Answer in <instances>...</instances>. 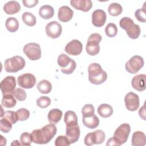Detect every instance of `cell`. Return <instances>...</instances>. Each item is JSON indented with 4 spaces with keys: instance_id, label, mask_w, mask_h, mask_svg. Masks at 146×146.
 Returning <instances> with one entry per match:
<instances>
[{
    "instance_id": "obj_32",
    "label": "cell",
    "mask_w": 146,
    "mask_h": 146,
    "mask_svg": "<svg viewBox=\"0 0 146 146\" xmlns=\"http://www.w3.org/2000/svg\"><path fill=\"white\" fill-rule=\"evenodd\" d=\"M2 118H4L8 120L13 124H15L17 122V121H18L16 112L13 111H5L3 113Z\"/></svg>"
},
{
    "instance_id": "obj_46",
    "label": "cell",
    "mask_w": 146,
    "mask_h": 146,
    "mask_svg": "<svg viewBox=\"0 0 146 146\" xmlns=\"http://www.w3.org/2000/svg\"><path fill=\"white\" fill-rule=\"evenodd\" d=\"M139 116L143 120H145V104L140 108L139 111Z\"/></svg>"
},
{
    "instance_id": "obj_42",
    "label": "cell",
    "mask_w": 146,
    "mask_h": 146,
    "mask_svg": "<svg viewBox=\"0 0 146 146\" xmlns=\"http://www.w3.org/2000/svg\"><path fill=\"white\" fill-rule=\"evenodd\" d=\"M135 16L136 18L141 22H146V14L145 9H139L135 13Z\"/></svg>"
},
{
    "instance_id": "obj_37",
    "label": "cell",
    "mask_w": 146,
    "mask_h": 146,
    "mask_svg": "<svg viewBox=\"0 0 146 146\" xmlns=\"http://www.w3.org/2000/svg\"><path fill=\"white\" fill-rule=\"evenodd\" d=\"M13 124L8 120L2 118L0 120V130L3 133H8L12 128Z\"/></svg>"
},
{
    "instance_id": "obj_31",
    "label": "cell",
    "mask_w": 146,
    "mask_h": 146,
    "mask_svg": "<svg viewBox=\"0 0 146 146\" xmlns=\"http://www.w3.org/2000/svg\"><path fill=\"white\" fill-rule=\"evenodd\" d=\"M72 59L64 54H61L58 58V64L61 68L67 67L72 61Z\"/></svg>"
},
{
    "instance_id": "obj_21",
    "label": "cell",
    "mask_w": 146,
    "mask_h": 146,
    "mask_svg": "<svg viewBox=\"0 0 146 146\" xmlns=\"http://www.w3.org/2000/svg\"><path fill=\"white\" fill-rule=\"evenodd\" d=\"M62 115L63 112L61 110L58 108H53L48 112L47 115L48 120L50 123L56 124L60 120Z\"/></svg>"
},
{
    "instance_id": "obj_19",
    "label": "cell",
    "mask_w": 146,
    "mask_h": 146,
    "mask_svg": "<svg viewBox=\"0 0 146 146\" xmlns=\"http://www.w3.org/2000/svg\"><path fill=\"white\" fill-rule=\"evenodd\" d=\"M21 10L20 4L16 1H10L6 3L3 6V10L9 15H13L17 13Z\"/></svg>"
},
{
    "instance_id": "obj_12",
    "label": "cell",
    "mask_w": 146,
    "mask_h": 146,
    "mask_svg": "<svg viewBox=\"0 0 146 146\" xmlns=\"http://www.w3.org/2000/svg\"><path fill=\"white\" fill-rule=\"evenodd\" d=\"M16 87L15 78L13 76H7L0 83L1 90L3 94H11Z\"/></svg>"
},
{
    "instance_id": "obj_4",
    "label": "cell",
    "mask_w": 146,
    "mask_h": 146,
    "mask_svg": "<svg viewBox=\"0 0 146 146\" xmlns=\"http://www.w3.org/2000/svg\"><path fill=\"white\" fill-rule=\"evenodd\" d=\"M26 62L21 56L16 55L6 59L3 64L5 71L7 72H17L24 68Z\"/></svg>"
},
{
    "instance_id": "obj_3",
    "label": "cell",
    "mask_w": 146,
    "mask_h": 146,
    "mask_svg": "<svg viewBox=\"0 0 146 146\" xmlns=\"http://www.w3.org/2000/svg\"><path fill=\"white\" fill-rule=\"evenodd\" d=\"M121 29L126 31L128 36L131 39H137L141 33L140 27L138 25L135 24L133 21L129 17H123L119 22Z\"/></svg>"
},
{
    "instance_id": "obj_5",
    "label": "cell",
    "mask_w": 146,
    "mask_h": 146,
    "mask_svg": "<svg viewBox=\"0 0 146 146\" xmlns=\"http://www.w3.org/2000/svg\"><path fill=\"white\" fill-rule=\"evenodd\" d=\"M102 39V36L98 33H93L87 39L86 50L88 54L91 56L97 55L100 51L99 43Z\"/></svg>"
},
{
    "instance_id": "obj_10",
    "label": "cell",
    "mask_w": 146,
    "mask_h": 146,
    "mask_svg": "<svg viewBox=\"0 0 146 146\" xmlns=\"http://www.w3.org/2000/svg\"><path fill=\"white\" fill-rule=\"evenodd\" d=\"M17 82L18 85L24 88L29 89L33 88L36 83L35 76L30 73H26L18 77Z\"/></svg>"
},
{
    "instance_id": "obj_24",
    "label": "cell",
    "mask_w": 146,
    "mask_h": 146,
    "mask_svg": "<svg viewBox=\"0 0 146 146\" xmlns=\"http://www.w3.org/2000/svg\"><path fill=\"white\" fill-rule=\"evenodd\" d=\"M98 113L101 117L107 118L112 115L113 108L108 104H102L98 108Z\"/></svg>"
},
{
    "instance_id": "obj_44",
    "label": "cell",
    "mask_w": 146,
    "mask_h": 146,
    "mask_svg": "<svg viewBox=\"0 0 146 146\" xmlns=\"http://www.w3.org/2000/svg\"><path fill=\"white\" fill-rule=\"evenodd\" d=\"M76 62L74 60L72 59L71 63L67 67L64 68H61V71L64 74H67V75L71 74L74 71V70L76 68Z\"/></svg>"
},
{
    "instance_id": "obj_6",
    "label": "cell",
    "mask_w": 146,
    "mask_h": 146,
    "mask_svg": "<svg viewBox=\"0 0 146 146\" xmlns=\"http://www.w3.org/2000/svg\"><path fill=\"white\" fill-rule=\"evenodd\" d=\"M130 131L131 127L128 123H123L117 128L114 132L113 138L117 145H121L127 141Z\"/></svg>"
},
{
    "instance_id": "obj_9",
    "label": "cell",
    "mask_w": 146,
    "mask_h": 146,
    "mask_svg": "<svg viewBox=\"0 0 146 146\" xmlns=\"http://www.w3.org/2000/svg\"><path fill=\"white\" fill-rule=\"evenodd\" d=\"M124 103L126 108L130 111H136L139 107V97L134 92L127 93L124 98Z\"/></svg>"
},
{
    "instance_id": "obj_30",
    "label": "cell",
    "mask_w": 146,
    "mask_h": 146,
    "mask_svg": "<svg viewBox=\"0 0 146 146\" xmlns=\"http://www.w3.org/2000/svg\"><path fill=\"white\" fill-rule=\"evenodd\" d=\"M22 19L25 24L29 26H33L36 24V17L30 12H25L22 15Z\"/></svg>"
},
{
    "instance_id": "obj_43",
    "label": "cell",
    "mask_w": 146,
    "mask_h": 146,
    "mask_svg": "<svg viewBox=\"0 0 146 146\" xmlns=\"http://www.w3.org/2000/svg\"><path fill=\"white\" fill-rule=\"evenodd\" d=\"M84 144L87 146H91L94 144H95V139L94 132L88 133L84 137Z\"/></svg>"
},
{
    "instance_id": "obj_34",
    "label": "cell",
    "mask_w": 146,
    "mask_h": 146,
    "mask_svg": "<svg viewBox=\"0 0 146 146\" xmlns=\"http://www.w3.org/2000/svg\"><path fill=\"white\" fill-rule=\"evenodd\" d=\"M11 94L13 95L17 100L20 102L25 100L27 97L26 91L21 88H16L13 91Z\"/></svg>"
},
{
    "instance_id": "obj_27",
    "label": "cell",
    "mask_w": 146,
    "mask_h": 146,
    "mask_svg": "<svg viewBox=\"0 0 146 146\" xmlns=\"http://www.w3.org/2000/svg\"><path fill=\"white\" fill-rule=\"evenodd\" d=\"M37 88L40 93L47 94L51 91L52 84L48 80L43 79L38 82L37 84Z\"/></svg>"
},
{
    "instance_id": "obj_38",
    "label": "cell",
    "mask_w": 146,
    "mask_h": 146,
    "mask_svg": "<svg viewBox=\"0 0 146 146\" xmlns=\"http://www.w3.org/2000/svg\"><path fill=\"white\" fill-rule=\"evenodd\" d=\"M18 119L19 121H25L27 120L30 117V112L25 108H21L16 111Z\"/></svg>"
},
{
    "instance_id": "obj_17",
    "label": "cell",
    "mask_w": 146,
    "mask_h": 146,
    "mask_svg": "<svg viewBox=\"0 0 146 146\" xmlns=\"http://www.w3.org/2000/svg\"><path fill=\"white\" fill-rule=\"evenodd\" d=\"M71 5L76 10L87 12L92 7V2L90 0H71Z\"/></svg>"
},
{
    "instance_id": "obj_7",
    "label": "cell",
    "mask_w": 146,
    "mask_h": 146,
    "mask_svg": "<svg viewBox=\"0 0 146 146\" xmlns=\"http://www.w3.org/2000/svg\"><path fill=\"white\" fill-rule=\"evenodd\" d=\"M23 52L26 56L31 60H38L41 57V49L39 44L36 43H29L25 45Z\"/></svg>"
},
{
    "instance_id": "obj_25",
    "label": "cell",
    "mask_w": 146,
    "mask_h": 146,
    "mask_svg": "<svg viewBox=\"0 0 146 146\" xmlns=\"http://www.w3.org/2000/svg\"><path fill=\"white\" fill-rule=\"evenodd\" d=\"M64 121L66 127L78 124V116L76 113L72 111H67L64 113Z\"/></svg>"
},
{
    "instance_id": "obj_36",
    "label": "cell",
    "mask_w": 146,
    "mask_h": 146,
    "mask_svg": "<svg viewBox=\"0 0 146 146\" xmlns=\"http://www.w3.org/2000/svg\"><path fill=\"white\" fill-rule=\"evenodd\" d=\"M95 113V108L92 104H87L84 105L82 109V113L83 117H89Z\"/></svg>"
},
{
    "instance_id": "obj_29",
    "label": "cell",
    "mask_w": 146,
    "mask_h": 146,
    "mask_svg": "<svg viewBox=\"0 0 146 146\" xmlns=\"http://www.w3.org/2000/svg\"><path fill=\"white\" fill-rule=\"evenodd\" d=\"M123 11V8L120 4L114 2L111 3L108 8V12L110 15L112 16H117L121 14Z\"/></svg>"
},
{
    "instance_id": "obj_33",
    "label": "cell",
    "mask_w": 146,
    "mask_h": 146,
    "mask_svg": "<svg viewBox=\"0 0 146 146\" xmlns=\"http://www.w3.org/2000/svg\"><path fill=\"white\" fill-rule=\"evenodd\" d=\"M106 34L110 38L115 36L117 33V28L115 24L113 23H108L105 28Z\"/></svg>"
},
{
    "instance_id": "obj_45",
    "label": "cell",
    "mask_w": 146,
    "mask_h": 146,
    "mask_svg": "<svg viewBox=\"0 0 146 146\" xmlns=\"http://www.w3.org/2000/svg\"><path fill=\"white\" fill-rule=\"evenodd\" d=\"M39 1L37 0H23L22 1V3L23 5L28 8L34 7L38 3Z\"/></svg>"
},
{
    "instance_id": "obj_11",
    "label": "cell",
    "mask_w": 146,
    "mask_h": 146,
    "mask_svg": "<svg viewBox=\"0 0 146 146\" xmlns=\"http://www.w3.org/2000/svg\"><path fill=\"white\" fill-rule=\"evenodd\" d=\"M45 31L48 36L52 39H55L61 35L62 27L58 22L52 21L47 23L45 28Z\"/></svg>"
},
{
    "instance_id": "obj_1",
    "label": "cell",
    "mask_w": 146,
    "mask_h": 146,
    "mask_svg": "<svg viewBox=\"0 0 146 146\" xmlns=\"http://www.w3.org/2000/svg\"><path fill=\"white\" fill-rule=\"evenodd\" d=\"M56 132L57 128L55 124L50 123L40 129L34 130L31 133L32 141L38 144H47L52 139Z\"/></svg>"
},
{
    "instance_id": "obj_14",
    "label": "cell",
    "mask_w": 146,
    "mask_h": 146,
    "mask_svg": "<svg viewBox=\"0 0 146 146\" xmlns=\"http://www.w3.org/2000/svg\"><path fill=\"white\" fill-rule=\"evenodd\" d=\"M107 19V15L105 11L101 9L94 11L92 14V23L94 26L100 27L105 24Z\"/></svg>"
},
{
    "instance_id": "obj_41",
    "label": "cell",
    "mask_w": 146,
    "mask_h": 146,
    "mask_svg": "<svg viewBox=\"0 0 146 146\" xmlns=\"http://www.w3.org/2000/svg\"><path fill=\"white\" fill-rule=\"evenodd\" d=\"M95 139V144H100L104 142L106 139V135L104 131L100 129H98L94 131Z\"/></svg>"
},
{
    "instance_id": "obj_23",
    "label": "cell",
    "mask_w": 146,
    "mask_h": 146,
    "mask_svg": "<svg viewBox=\"0 0 146 146\" xmlns=\"http://www.w3.org/2000/svg\"><path fill=\"white\" fill-rule=\"evenodd\" d=\"M39 14L40 17L44 19H50L54 14V8L50 5H43L39 9Z\"/></svg>"
},
{
    "instance_id": "obj_47",
    "label": "cell",
    "mask_w": 146,
    "mask_h": 146,
    "mask_svg": "<svg viewBox=\"0 0 146 146\" xmlns=\"http://www.w3.org/2000/svg\"><path fill=\"white\" fill-rule=\"evenodd\" d=\"M107 145H117V143L115 142V140L113 139V137H111V138H110L108 141H107V143L106 144Z\"/></svg>"
},
{
    "instance_id": "obj_26",
    "label": "cell",
    "mask_w": 146,
    "mask_h": 146,
    "mask_svg": "<svg viewBox=\"0 0 146 146\" xmlns=\"http://www.w3.org/2000/svg\"><path fill=\"white\" fill-rule=\"evenodd\" d=\"M17 104V100L11 94H3L1 104L5 108H10L14 107Z\"/></svg>"
},
{
    "instance_id": "obj_48",
    "label": "cell",
    "mask_w": 146,
    "mask_h": 146,
    "mask_svg": "<svg viewBox=\"0 0 146 146\" xmlns=\"http://www.w3.org/2000/svg\"><path fill=\"white\" fill-rule=\"evenodd\" d=\"M21 143H19L18 140H14L13 143L11 144V145H21Z\"/></svg>"
},
{
    "instance_id": "obj_2",
    "label": "cell",
    "mask_w": 146,
    "mask_h": 146,
    "mask_svg": "<svg viewBox=\"0 0 146 146\" xmlns=\"http://www.w3.org/2000/svg\"><path fill=\"white\" fill-rule=\"evenodd\" d=\"M88 80L94 84L99 85L102 84L107 79V72L97 63H93L88 66Z\"/></svg>"
},
{
    "instance_id": "obj_8",
    "label": "cell",
    "mask_w": 146,
    "mask_h": 146,
    "mask_svg": "<svg viewBox=\"0 0 146 146\" xmlns=\"http://www.w3.org/2000/svg\"><path fill=\"white\" fill-rule=\"evenodd\" d=\"M144 61L143 58L139 55H135L125 63V70L130 74L137 73L144 66Z\"/></svg>"
},
{
    "instance_id": "obj_13",
    "label": "cell",
    "mask_w": 146,
    "mask_h": 146,
    "mask_svg": "<svg viewBox=\"0 0 146 146\" xmlns=\"http://www.w3.org/2000/svg\"><path fill=\"white\" fill-rule=\"evenodd\" d=\"M82 43L79 40L73 39L66 44L64 50L68 55L76 56L82 52Z\"/></svg>"
},
{
    "instance_id": "obj_28",
    "label": "cell",
    "mask_w": 146,
    "mask_h": 146,
    "mask_svg": "<svg viewBox=\"0 0 146 146\" xmlns=\"http://www.w3.org/2000/svg\"><path fill=\"white\" fill-rule=\"evenodd\" d=\"M5 26L9 32L14 33L18 30L19 22L17 18L14 17H9L6 20Z\"/></svg>"
},
{
    "instance_id": "obj_20",
    "label": "cell",
    "mask_w": 146,
    "mask_h": 146,
    "mask_svg": "<svg viewBox=\"0 0 146 146\" xmlns=\"http://www.w3.org/2000/svg\"><path fill=\"white\" fill-rule=\"evenodd\" d=\"M145 135L144 132L139 131L133 132L131 139V144L132 145L144 146L145 144Z\"/></svg>"
},
{
    "instance_id": "obj_22",
    "label": "cell",
    "mask_w": 146,
    "mask_h": 146,
    "mask_svg": "<svg viewBox=\"0 0 146 146\" xmlns=\"http://www.w3.org/2000/svg\"><path fill=\"white\" fill-rule=\"evenodd\" d=\"M82 121L83 124L90 129H94L99 125V119L95 115L89 117H83Z\"/></svg>"
},
{
    "instance_id": "obj_39",
    "label": "cell",
    "mask_w": 146,
    "mask_h": 146,
    "mask_svg": "<svg viewBox=\"0 0 146 146\" xmlns=\"http://www.w3.org/2000/svg\"><path fill=\"white\" fill-rule=\"evenodd\" d=\"M20 142L22 145H30L33 142L31 133L27 132L22 133L20 136Z\"/></svg>"
},
{
    "instance_id": "obj_40",
    "label": "cell",
    "mask_w": 146,
    "mask_h": 146,
    "mask_svg": "<svg viewBox=\"0 0 146 146\" xmlns=\"http://www.w3.org/2000/svg\"><path fill=\"white\" fill-rule=\"evenodd\" d=\"M55 145L56 146H68L71 143L66 136H59L55 140Z\"/></svg>"
},
{
    "instance_id": "obj_15",
    "label": "cell",
    "mask_w": 146,
    "mask_h": 146,
    "mask_svg": "<svg viewBox=\"0 0 146 146\" xmlns=\"http://www.w3.org/2000/svg\"><path fill=\"white\" fill-rule=\"evenodd\" d=\"M80 128L78 124L66 127V136L68 139L71 144L76 143L79 139Z\"/></svg>"
},
{
    "instance_id": "obj_35",
    "label": "cell",
    "mask_w": 146,
    "mask_h": 146,
    "mask_svg": "<svg viewBox=\"0 0 146 146\" xmlns=\"http://www.w3.org/2000/svg\"><path fill=\"white\" fill-rule=\"evenodd\" d=\"M51 104V99L48 96H42L36 100V105L41 108H45L48 107Z\"/></svg>"
},
{
    "instance_id": "obj_16",
    "label": "cell",
    "mask_w": 146,
    "mask_h": 146,
    "mask_svg": "<svg viewBox=\"0 0 146 146\" xmlns=\"http://www.w3.org/2000/svg\"><path fill=\"white\" fill-rule=\"evenodd\" d=\"M145 79V74H139L135 75L131 80L132 87L138 91H143L146 88Z\"/></svg>"
},
{
    "instance_id": "obj_18",
    "label": "cell",
    "mask_w": 146,
    "mask_h": 146,
    "mask_svg": "<svg viewBox=\"0 0 146 146\" xmlns=\"http://www.w3.org/2000/svg\"><path fill=\"white\" fill-rule=\"evenodd\" d=\"M73 10L67 6H63L58 10V17L60 21L62 22H67L73 17Z\"/></svg>"
}]
</instances>
